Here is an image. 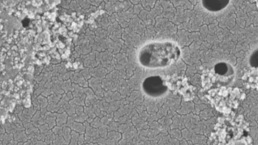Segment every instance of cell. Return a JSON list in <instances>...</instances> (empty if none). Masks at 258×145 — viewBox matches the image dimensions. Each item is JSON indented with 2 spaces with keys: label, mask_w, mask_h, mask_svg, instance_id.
Wrapping results in <instances>:
<instances>
[{
  "label": "cell",
  "mask_w": 258,
  "mask_h": 145,
  "mask_svg": "<svg viewBox=\"0 0 258 145\" xmlns=\"http://www.w3.org/2000/svg\"><path fill=\"white\" fill-rule=\"evenodd\" d=\"M180 50L175 43L169 41L152 42L143 46L138 53L141 65L150 68H162L176 61Z\"/></svg>",
  "instance_id": "obj_1"
},
{
  "label": "cell",
  "mask_w": 258,
  "mask_h": 145,
  "mask_svg": "<svg viewBox=\"0 0 258 145\" xmlns=\"http://www.w3.org/2000/svg\"><path fill=\"white\" fill-rule=\"evenodd\" d=\"M143 89L148 95L159 97L164 94L167 90L162 78L157 76L147 78L143 83Z\"/></svg>",
  "instance_id": "obj_2"
},
{
  "label": "cell",
  "mask_w": 258,
  "mask_h": 145,
  "mask_svg": "<svg viewBox=\"0 0 258 145\" xmlns=\"http://www.w3.org/2000/svg\"><path fill=\"white\" fill-rule=\"evenodd\" d=\"M230 0H202L204 8L210 12H218L225 8Z\"/></svg>",
  "instance_id": "obj_3"
},
{
  "label": "cell",
  "mask_w": 258,
  "mask_h": 145,
  "mask_svg": "<svg viewBox=\"0 0 258 145\" xmlns=\"http://www.w3.org/2000/svg\"><path fill=\"white\" fill-rule=\"evenodd\" d=\"M249 63L254 67H257L258 65V50L255 49L251 54L249 58Z\"/></svg>",
  "instance_id": "obj_4"
}]
</instances>
